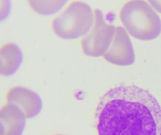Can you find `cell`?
Segmentation results:
<instances>
[{
    "label": "cell",
    "mask_w": 161,
    "mask_h": 135,
    "mask_svg": "<svg viewBox=\"0 0 161 135\" xmlns=\"http://www.w3.org/2000/svg\"><path fill=\"white\" fill-rule=\"evenodd\" d=\"M95 124L98 135H161V107L147 90L120 86L101 98Z\"/></svg>",
    "instance_id": "1"
},
{
    "label": "cell",
    "mask_w": 161,
    "mask_h": 135,
    "mask_svg": "<svg viewBox=\"0 0 161 135\" xmlns=\"http://www.w3.org/2000/svg\"><path fill=\"white\" fill-rule=\"evenodd\" d=\"M120 19L130 35L141 41H152L161 33V20L145 1L125 3L120 10Z\"/></svg>",
    "instance_id": "2"
},
{
    "label": "cell",
    "mask_w": 161,
    "mask_h": 135,
    "mask_svg": "<svg viewBox=\"0 0 161 135\" xmlns=\"http://www.w3.org/2000/svg\"><path fill=\"white\" fill-rule=\"evenodd\" d=\"M94 22L95 14L89 5L75 1L69 4L52 20L51 27L57 36L71 40L85 36L93 27Z\"/></svg>",
    "instance_id": "3"
},
{
    "label": "cell",
    "mask_w": 161,
    "mask_h": 135,
    "mask_svg": "<svg viewBox=\"0 0 161 135\" xmlns=\"http://www.w3.org/2000/svg\"><path fill=\"white\" fill-rule=\"evenodd\" d=\"M94 14V25L81 39L80 44L85 54L92 57H99L103 56L110 47L117 27L106 22L100 9H95Z\"/></svg>",
    "instance_id": "4"
},
{
    "label": "cell",
    "mask_w": 161,
    "mask_h": 135,
    "mask_svg": "<svg viewBox=\"0 0 161 135\" xmlns=\"http://www.w3.org/2000/svg\"><path fill=\"white\" fill-rule=\"evenodd\" d=\"M104 58L113 64L127 66L135 62V54L127 31L123 27H117L115 35Z\"/></svg>",
    "instance_id": "5"
},
{
    "label": "cell",
    "mask_w": 161,
    "mask_h": 135,
    "mask_svg": "<svg viewBox=\"0 0 161 135\" xmlns=\"http://www.w3.org/2000/svg\"><path fill=\"white\" fill-rule=\"evenodd\" d=\"M8 103L16 105L24 112L27 119L37 116L42 109V101L35 92L24 87H14L5 93Z\"/></svg>",
    "instance_id": "6"
},
{
    "label": "cell",
    "mask_w": 161,
    "mask_h": 135,
    "mask_svg": "<svg viewBox=\"0 0 161 135\" xmlns=\"http://www.w3.org/2000/svg\"><path fill=\"white\" fill-rule=\"evenodd\" d=\"M26 119L18 107L11 103L3 105L0 111L1 135H22Z\"/></svg>",
    "instance_id": "7"
},
{
    "label": "cell",
    "mask_w": 161,
    "mask_h": 135,
    "mask_svg": "<svg viewBox=\"0 0 161 135\" xmlns=\"http://www.w3.org/2000/svg\"><path fill=\"white\" fill-rule=\"evenodd\" d=\"M1 74L9 76L19 69L23 61L21 50L16 44L8 42L1 47Z\"/></svg>",
    "instance_id": "8"
},
{
    "label": "cell",
    "mask_w": 161,
    "mask_h": 135,
    "mask_svg": "<svg viewBox=\"0 0 161 135\" xmlns=\"http://www.w3.org/2000/svg\"><path fill=\"white\" fill-rule=\"evenodd\" d=\"M28 4L36 12L41 15H51L58 11L66 1H28Z\"/></svg>",
    "instance_id": "9"
},
{
    "label": "cell",
    "mask_w": 161,
    "mask_h": 135,
    "mask_svg": "<svg viewBox=\"0 0 161 135\" xmlns=\"http://www.w3.org/2000/svg\"><path fill=\"white\" fill-rule=\"evenodd\" d=\"M153 8L161 13V1H149Z\"/></svg>",
    "instance_id": "10"
},
{
    "label": "cell",
    "mask_w": 161,
    "mask_h": 135,
    "mask_svg": "<svg viewBox=\"0 0 161 135\" xmlns=\"http://www.w3.org/2000/svg\"><path fill=\"white\" fill-rule=\"evenodd\" d=\"M57 135H63V134H57Z\"/></svg>",
    "instance_id": "11"
}]
</instances>
